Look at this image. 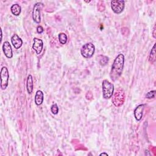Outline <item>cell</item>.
Segmentation results:
<instances>
[{
    "instance_id": "11",
    "label": "cell",
    "mask_w": 156,
    "mask_h": 156,
    "mask_svg": "<svg viewBox=\"0 0 156 156\" xmlns=\"http://www.w3.org/2000/svg\"><path fill=\"white\" fill-rule=\"evenodd\" d=\"M11 42L14 48L17 50L20 48L23 45L22 40L17 34H14L12 35L11 37Z\"/></svg>"
},
{
    "instance_id": "18",
    "label": "cell",
    "mask_w": 156,
    "mask_h": 156,
    "mask_svg": "<svg viewBox=\"0 0 156 156\" xmlns=\"http://www.w3.org/2000/svg\"><path fill=\"white\" fill-rule=\"evenodd\" d=\"M51 111L54 115H57L58 112V107L57 104H54L51 107Z\"/></svg>"
},
{
    "instance_id": "17",
    "label": "cell",
    "mask_w": 156,
    "mask_h": 156,
    "mask_svg": "<svg viewBox=\"0 0 156 156\" xmlns=\"http://www.w3.org/2000/svg\"><path fill=\"white\" fill-rule=\"evenodd\" d=\"M58 40H59V42L62 45L65 44L67 42L66 35L64 33H60L59 34H58Z\"/></svg>"
},
{
    "instance_id": "9",
    "label": "cell",
    "mask_w": 156,
    "mask_h": 156,
    "mask_svg": "<svg viewBox=\"0 0 156 156\" xmlns=\"http://www.w3.org/2000/svg\"><path fill=\"white\" fill-rule=\"evenodd\" d=\"M145 106V104H140L135 108L134 110V116L137 121H140L142 120Z\"/></svg>"
},
{
    "instance_id": "2",
    "label": "cell",
    "mask_w": 156,
    "mask_h": 156,
    "mask_svg": "<svg viewBox=\"0 0 156 156\" xmlns=\"http://www.w3.org/2000/svg\"><path fill=\"white\" fill-rule=\"evenodd\" d=\"M102 89L103 98L104 99H109L113 96L114 91V85L108 80L105 79L103 81Z\"/></svg>"
},
{
    "instance_id": "6",
    "label": "cell",
    "mask_w": 156,
    "mask_h": 156,
    "mask_svg": "<svg viewBox=\"0 0 156 156\" xmlns=\"http://www.w3.org/2000/svg\"><path fill=\"white\" fill-rule=\"evenodd\" d=\"M9 74L7 67L3 66L1 70V88L2 90H5L9 83Z\"/></svg>"
},
{
    "instance_id": "16",
    "label": "cell",
    "mask_w": 156,
    "mask_h": 156,
    "mask_svg": "<svg viewBox=\"0 0 156 156\" xmlns=\"http://www.w3.org/2000/svg\"><path fill=\"white\" fill-rule=\"evenodd\" d=\"M98 58L99 63L102 66H105V65H107V64L108 63V62H109V58L107 57V56L100 55V56H98Z\"/></svg>"
},
{
    "instance_id": "8",
    "label": "cell",
    "mask_w": 156,
    "mask_h": 156,
    "mask_svg": "<svg viewBox=\"0 0 156 156\" xmlns=\"http://www.w3.org/2000/svg\"><path fill=\"white\" fill-rule=\"evenodd\" d=\"M43 40L40 38H34V43L32 45L33 50L35 51L37 54H40L43 50Z\"/></svg>"
},
{
    "instance_id": "23",
    "label": "cell",
    "mask_w": 156,
    "mask_h": 156,
    "mask_svg": "<svg viewBox=\"0 0 156 156\" xmlns=\"http://www.w3.org/2000/svg\"><path fill=\"white\" fill-rule=\"evenodd\" d=\"M153 37H154V38H156V36H155V26L154 27V29H153Z\"/></svg>"
},
{
    "instance_id": "14",
    "label": "cell",
    "mask_w": 156,
    "mask_h": 156,
    "mask_svg": "<svg viewBox=\"0 0 156 156\" xmlns=\"http://www.w3.org/2000/svg\"><path fill=\"white\" fill-rule=\"evenodd\" d=\"M11 11L13 15L15 16H18L22 12V8H21V6L19 4H15L11 6Z\"/></svg>"
},
{
    "instance_id": "21",
    "label": "cell",
    "mask_w": 156,
    "mask_h": 156,
    "mask_svg": "<svg viewBox=\"0 0 156 156\" xmlns=\"http://www.w3.org/2000/svg\"><path fill=\"white\" fill-rule=\"evenodd\" d=\"M86 98L88 100H91L93 98V94L91 92H88L85 95Z\"/></svg>"
},
{
    "instance_id": "3",
    "label": "cell",
    "mask_w": 156,
    "mask_h": 156,
    "mask_svg": "<svg viewBox=\"0 0 156 156\" xmlns=\"http://www.w3.org/2000/svg\"><path fill=\"white\" fill-rule=\"evenodd\" d=\"M125 101V93L123 90L120 89L117 90L112 96V101L115 107L121 106Z\"/></svg>"
},
{
    "instance_id": "10",
    "label": "cell",
    "mask_w": 156,
    "mask_h": 156,
    "mask_svg": "<svg viewBox=\"0 0 156 156\" xmlns=\"http://www.w3.org/2000/svg\"><path fill=\"white\" fill-rule=\"evenodd\" d=\"M3 52L5 54V56L9 58H11L13 56L12 54V47L11 45H10L9 42L6 41L4 42L3 45Z\"/></svg>"
},
{
    "instance_id": "22",
    "label": "cell",
    "mask_w": 156,
    "mask_h": 156,
    "mask_svg": "<svg viewBox=\"0 0 156 156\" xmlns=\"http://www.w3.org/2000/svg\"><path fill=\"white\" fill-rule=\"evenodd\" d=\"M43 28L42 26H38L37 27V31L38 34H42L43 32Z\"/></svg>"
},
{
    "instance_id": "19",
    "label": "cell",
    "mask_w": 156,
    "mask_h": 156,
    "mask_svg": "<svg viewBox=\"0 0 156 156\" xmlns=\"http://www.w3.org/2000/svg\"><path fill=\"white\" fill-rule=\"evenodd\" d=\"M97 7H98V9L99 11L100 12H103L105 10V4L104 2L102 1H100L98 2Z\"/></svg>"
},
{
    "instance_id": "1",
    "label": "cell",
    "mask_w": 156,
    "mask_h": 156,
    "mask_svg": "<svg viewBox=\"0 0 156 156\" xmlns=\"http://www.w3.org/2000/svg\"><path fill=\"white\" fill-rule=\"evenodd\" d=\"M124 64V56L123 54H120L115 58L112 66L110 77L112 81H115L120 77L123 72Z\"/></svg>"
},
{
    "instance_id": "7",
    "label": "cell",
    "mask_w": 156,
    "mask_h": 156,
    "mask_svg": "<svg viewBox=\"0 0 156 156\" xmlns=\"http://www.w3.org/2000/svg\"><path fill=\"white\" fill-rule=\"evenodd\" d=\"M125 1L120 0H114L111 2V7L114 13L116 14H121L124 9Z\"/></svg>"
},
{
    "instance_id": "4",
    "label": "cell",
    "mask_w": 156,
    "mask_h": 156,
    "mask_svg": "<svg viewBox=\"0 0 156 156\" xmlns=\"http://www.w3.org/2000/svg\"><path fill=\"white\" fill-rule=\"evenodd\" d=\"M95 51V47L92 43H87L83 45L81 50L82 56L87 58L92 57Z\"/></svg>"
},
{
    "instance_id": "5",
    "label": "cell",
    "mask_w": 156,
    "mask_h": 156,
    "mask_svg": "<svg viewBox=\"0 0 156 156\" xmlns=\"http://www.w3.org/2000/svg\"><path fill=\"white\" fill-rule=\"evenodd\" d=\"M43 4L42 3H37L35 4L33 11H32V18L33 20L36 23L39 24L41 22V17H40V11L41 9L43 7Z\"/></svg>"
},
{
    "instance_id": "12",
    "label": "cell",
    "mask_w": 156,
    "mask_h": 156,
    "mask_svg": "<svg viewBox=\"0 0 156 156\" xmlns=\"http://www.w3.org/2000/svg\"><path fill=\"white\" fill-rule=\"evenodd\" d=\"M44 100V94L42 91L41 90H38L36 92L35 96V103L36 105H41Z\"/></svg>"
},
{
    "instance_id": "15",
    "label": "cell",
    "mask_w": 156,
    "mask_h": 156,
    "mask_svg": "<svg viewBox=\"0 0 156 156\" xmlns=\"http://www.w3.org/2000/svg\"><path fill=\"white\" fill-rule=\"evenodd\" d=\"M149 61L151 64H153L155 61V43L154 45L153 48H152L151 51L150 53V57H149Z\"/></svg>"
},
{
    "instance_id": "13",
    "label": "cell",
    "mask_w": 156,
    "mask_h": 156,
    "mask_svg": "<svg viewBox=\"0 0 156 156\" xmlns=\"http://www.w3.org/2000/svg\"><path fill=\"white\" fill-rule=\"evenodd\" d=\"M33 87H34V84H33L32 76L31 74H29L27 76V83H26V89H27V92L29 94L32 93L33 91Z\"/></svg>"
},
{
    "instance_id": "24",
    "label": "cell",
    "mask_w": 156,
    "mask_h": 156,
    "mask_svg": "<svg viewBox=\"0 0 156 156\" xmlns=\"http://www.w3.org/2000/svg\"><path fill=\"white\" fill-rule=\"evenodd\" d=\"M100 155H106V156H108V154H107V153L103 152V153H101V154H100Z\"/></svg>"
},
{
    "instance_id": "20",
    "label": "cell",
    "mask_w": 156,
    "mask_h": 156,
    "mask_svg": "<svg viewBox=\"0 0 156 156\" xmlns=\"http://www.w3.org/2000/svg\"><path fill=\"white\" fill-rule=\"evenodd\" d=\"M155 90H152L149 92L146 95V98L148 99H151V98H154L155 96Z\"/></svg>"
}]
</instances>
